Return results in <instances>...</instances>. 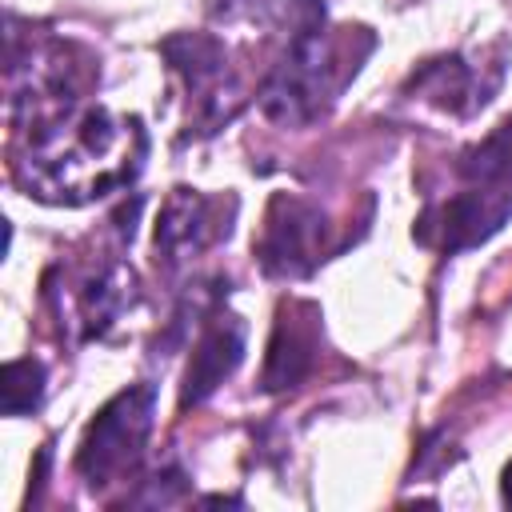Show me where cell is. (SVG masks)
Here are the masks:
<instances>
[{
    "label": "cell",
    "mask_w": 512,
    "mask_h": 512,
    "mask_svg": "<svg viewBox=\"0 0 512 512\" xmlns=\"http://www.w3.org/2000/svg\"><path fill=\"white\" fill-rule=\"evenodd\" d=\"M288 20V48L260 88V112L284 128H304L328 112L340 88L372 52L368 28L328 32L324 0H276Z\"/></svg>",
    "instance_id": "6da1fadb"
},
{
    "label": "cell",
    "mask_w": 512,
    "mask_h": 512,
    "mask_svg": "<svg viewBox=\"0 0 512 512\" xmlns=\"http://www.w3.org/2000/svg\"><path fill=\"white\" fill-rule=\"evenodd\" d=\"M140 136V120H112L104 108L72 112L68 120L32 136V152L20 164L32 196L52 204H84L140 172L144 144L124 148Z\"/></svg>",
    "instance_id": "7a4b0ae2"
},
{
    "label": "cell",
    "mask_w": 512,
    "mask_h": 512,
    "mask_svg": "<svg viewBox=\"0 0 512 512\" xmlns=\"http://www.w3.org/2000/svg\"><path fill=\"white\" fill-rule=\"evenodd\" d=\"M152 420H156L152 384H128L96 412V420L84 428V440L76 448V472L88 480V488H104L140 464L152 436Z\"/></svg>",
    "instance_id": "3957f363"
},
{
    "label": "cell",
    "mask_w": 512,
    "mask_h": 512,
    "mask_svg": "<svg viewBox=\"0 0 512 512\" xmlns=\"http://www.w3.org/2000/svg\"><path fill=\"white\" fill-rule=\"evenodd\" d=\"M328 216L300 196H272L264 212V232L256 240V260L268 276L300 280L324 260Z\"/></svg>",
    "instance_id": "277c9868"
},
{
    "label": "cell",
    "mask_w": 512,
    "mask_h": 512,
    "mask_svg": "<svg viewBox=\"0 0 512 512\" xmlns=\"http://www.w3.org/2000/svg\"><path fill=\"white\" fill-rule=\"evenodd\" d=\"M512 216V188L508 184H472V192H460L436 208H428L416 224V240L432 244L440 252H464L484 244L504 228Z\"/></svg>",
    "instance_id": "5b68a950"
},
{
    "label": "cell",
    "mask_w": 512,
    "mask_h": 512,
    "mask_svg": "<svg viewBox=\"0 0 512 512\" xmlns=\"http://www.w3.org/2000/svg\"><path fill=\"white\" fill-rule=\"evenodd\" d=\"M320 352V308L312 300H284L268 336L260 388L264 392H288L296 388Z\"/></svg>",
    "instance_id": "8992f818"
},
{
    "label": "cell",
    "mask_w": 512,
    "mask_h": 512,
    "mask_svg": "<svg viewBox=\"0 0 512 512\" xmlns=\"http://www.w3.org/2000/svg\"><path fill=\"white\" fill-rule=\"evenodd\" d=\"M244 360V324L236 316H212L208 328L200 332L192 360L184 368V384H180V408H196L204 404Z\"/></svg>",
    "instance_id": "52a82bcc"
},
{
    "label": "cell",
    "mask_w": 512,
    "mask_h": 512,
    "mask_svg": "<svg viewBox=\"0 0 512 512\" xmlns=\"http://www.w3.org/2000/svg\"><path fill=\"white\" fill-rule=\"evenodd\" d=\"M160 52L172 64V72H180L184 84L200 92V108L208 112V124H220V120H228L236 112V104H224V96L216 88L224 80V72H228V56H224V44L216 36H208V32H176V36H168L160 44Z\"/></svg>",
    "instance_id": "ba28073f"
},
{
    "label": "cell",
    "mask_w": 512,
    "mask_h": 512,
    "mask_svg": "<svg viewBox=\"0 0 512 512\" xmlns=\"http://www.w3.org/2000/svg\"><path fill=\"white\" fill-rule=\"evenodd\" d=\"M216 236H228V224H212V200H204L196 188H176L164 200L156 220V252L164 264H184Z\"/></svg>",
    "instance_id": "9c48e42d"
},
{
    "label": "cell",
    "mask_w": 512,
    "mask_h": 512,
    "mask_svg": "<svg viewBox=\"0 0 512 512\" xmlns=\"http://www.w3.org/2000/svg\"><path fill=\"white\" fill-rule=\"evenodd\" d=\"M424 100H432L436 108L444 112H456V116H468L476 112L480 104H488L496 80H480L472 64H464V56H436L428 60L424 68L412 72L408 80Z\"/></svg>",
    "instance_id": "30bf717a"
},
{
    "label": "cell",
    "mask_w": 512,
    "mask_h": 512,
    "mask_svg": "<svg viewBox=\"0 0 512 512\" xmlns=\"http://www.w3.org/2000/svg\"><path fill=\"white\" fill-rule=\"evenodd\" d=\"M132 300V272L112 264L108 272H100L96 280H88L80 288V320H84V336H100L116 324V316L124 312V304Z\"/></svg>",
    "instance_id": "8fae6325"
},
{
    "label": "cell",
    "mask_w": 512,
    "mask_h": 512,
    "mask_svg": "<svg viewBox=\"0 0 512 512\" xmlns=\"http://www.w3.org/2000/svg\"><path fill=\"white\" fill-rule=\"evenodd\" d=\"M456 172L468 184H512V116H504L484 140L464 148Z\"/></svg>",
    "instance_id": "7c38bea8"
},
{
    "label": "cell",
    "mask_w": 512,
    "mask_h": 512,
    "mask_svg": "<svg viewBox=\"0 0 512 512\" xmlns=\"http://www.w3.org/2000/svg\"><path fill=\"white\" fill-rule=\"evenodd\" d=\"M44 384H48V372H44L40 360H32V356L8 360L4 372H0V408H4V416L36 412L40 400H44Z\"/></svg>",
    "instance_id": "4fadbf2b"
},
{
    "label": "cell",
    "mask_w": 512,
    "mask_h": 512,
    "mask_svg": "<svg viewBox=\"0 0 512 512\" xmlns=\"http://www.w3.org/2000/svg\"><path fill=\"white\" fill-rule=\"evenodd\" d=\"M500 500L512 508V460L504 464V476H500Z\"/></svg>",
    "instance_id": "5bb4252c"
}]
</instances>
